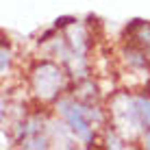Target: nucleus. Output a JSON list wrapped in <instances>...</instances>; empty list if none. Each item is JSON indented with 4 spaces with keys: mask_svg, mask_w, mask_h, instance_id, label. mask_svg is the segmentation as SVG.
Masks as SVG:
<instances>
[{
    "mask_svg": "<svg viewBox=\"0 0 150 150\" xmlns=\"http://www.w3.org/2000/svg\"><path fill=\"white\" fill-rule=\"evenodd\" d=\"M61 113L68 117L70 126L76 131V135H81L85 142H91V128H89V115H87L85 107L76 105V102H61Z\"/></svg>",
    "mask_w": 150,
    "mask_h": 150,
    "instance_id": "f257e3e1",
    "label": "nucleus"
}]
</instances>
